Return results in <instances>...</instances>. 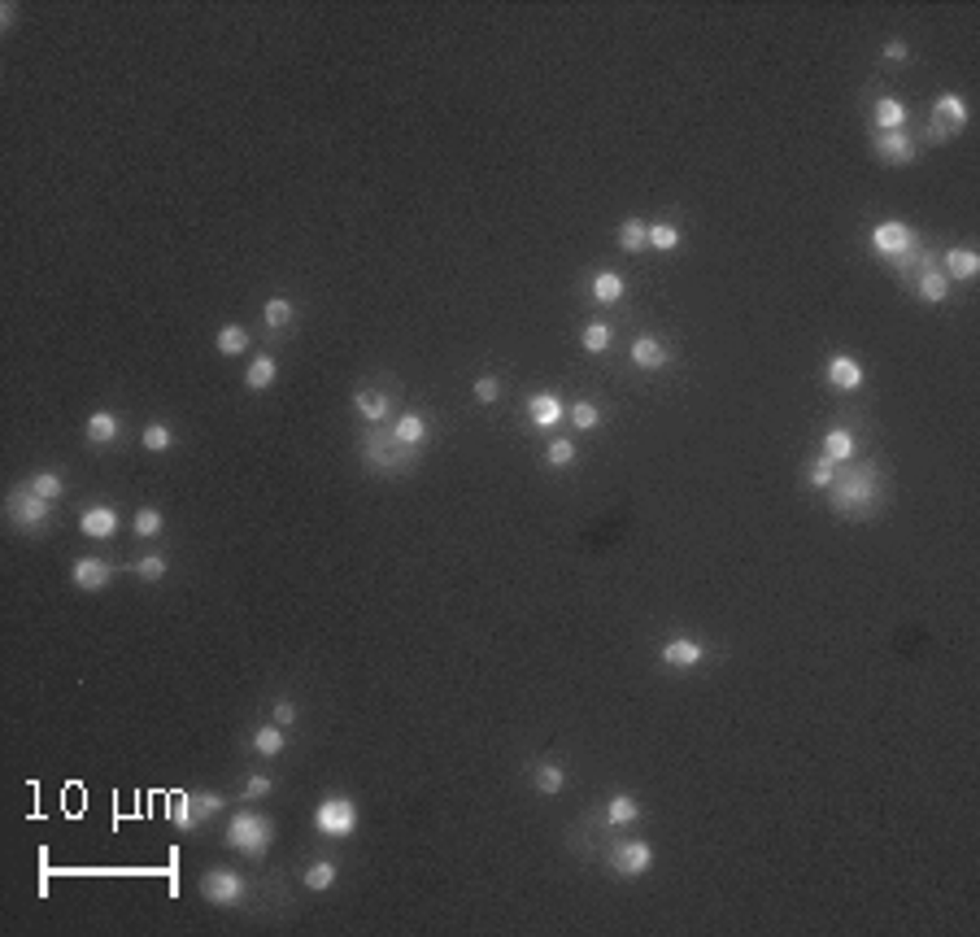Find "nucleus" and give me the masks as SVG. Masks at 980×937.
<instances>
[{
  "label": "nucleus",
  "instance_id": "nucleus-1",
  "mask_svg": "<svg viewBox=\"0 0 980 937\" xmlns=\"http://www.w3.org/2000/svg\"><path fill=\"white\" fill-rule=\"evenodd\" d=\"M833 511L845 519H872L884 501V480L876 467H836V480L828 484Z\"/></svg>",
  "mask_w": 980,
  "mask_h": 937
},
{
  "label": "nucleus",
  "instance_id": "nucleus-42",
  "mask_svg": "<svg viewBox=\"0 0 980 937\" xmlns=\"http://www.w3.org/2000/svg\"><path fill=\"white\" fill-rule=\"evenodd\" d=\"M166 571H171V563H166L162 554H145V558L135 563V576H140V580H148V585H157Z\"/></svg>",
  "mask_w": 980,
  "mask_h": 937
},
{
  "label": "nucleus",
  "instance_id": "nucleus-46",
  "mask_svg": "<svg viewBox=\"0 0 980 937\" xmlns=\"http://www.w3.org/2000/svg\"><path fill=\"white\" fill-rule=\"evenodd\" d=\"M884 57H889V61H907L910 44H907V40H889V44H884Z\"/></svg>",
  "mask_w": 980,
  "mask_h": 937
},
{
  "label": "nucleus",
  "instance_id": "nucleus-34",
  "mask_svg": "<svg viewBox=\"0 0 980 937\" xmlns=\"http://www.w3.org/2000/svg\"><path fill=\"white\" fill-rule=\"evenodd\" d=\"M649 248H658V253H676V248H680V227H676L671 219L649 222Z\"/></svg>",
  "mask_w": 980,
  "mask_h": 937
},
{
  "label": "nucleus",
  "instance_id": "nucleus-45",
  "mask_svg": "<svg viewBox=\"0 0 980 937\" xmlns=\"http://www.w3.org/2000/svg\"><path fill=\"white\" fill-rule=\"evenodd\" d=\"M270 719H275L279 728H293V724H296V702H288V698H279V702L270 707Z\"/></svg>",
  "mask_w": 980,
  "mask_h": 937
},
{
  "label": "nucleus",
  "instance_id": "nucleus-38",
  "mask_svg": "<svg viewBox=\"0 0 980 937\" xmlns=\"http://www.w3.org/2000/svg\"><path fill=\"white\" fill-rule=\"evenodd\" d=\"M545 463H549V467H558V471H566L571 463H575V441H566V436H554V441L545 445Z\"/></svg>",
  "mask_w": 980,
  "mask_h": 937
},
{
  "label": "nucleus",
  "instance_id": "nucleus-44",
  "mask_svg": "<svg viewBox=\"0 0 980 937\" xmlns=\"http://www.w3.org/2000/svg\"><path fill=\"white\" fill-rule=\"evenodd\" d=\"M471 393H475V401H480V406H492V401H497V397H501V384H497V379H492V375H480V379H475V389H471Z\"/></svg>",
  "mask_w": 980,
  "mask_h": 937
},
{
  "label": "nucleus",
  "instance_id": "nucleus-41",
  "mask_svg": "<svg viewBox=\"0 0 980 937\" xmlns=\"http://www.w3.org/2000/svg\"><path fill=\"white\" fill-rule=\"evenodd\" d=\"M833 480H836V463H833V458H824V454H819V458H810V463H807V484H815V489H828Z\"/></svg>",
  "mask_w": 980,
  "mask_h": 937
},
{
  "label": "nucleus",
  "instance_id": "nucleus-28",
  "mask_svg": "<svg viewBox=\"0 0 980 937\" xmlns=\"http://www.w3.org/2000/svg\"><path fill=\"white\" fill-rule=\"evenodd\" d=\"M248 341H253V332H248L245 323H227V327H219V353L222 358H240V353H248Z\"/></svg>",
  "mask_w": 980,
  "mask_h": 937
},
{
  "label": "nucleus",
  "instance_id": "nucleus-36",
  "mask_svg": "<svg viewBox=\"0 0 980 937\" xmlns=\"http://www.w3.org/2000/svg\"><path fill=\"white\" fill-rule=\"evenodd\" d=\"M26 484H31L35 493L44 497V501H61V497H66V480H61L57 471H35V475H31Z\"/></svg>",
  "mask_w": 980,
  "mask_h": 937
},
{
  "label": "nucleus",
  "instance_id": "nucleus-7",
  "mask_svg": "<svg viewBox=\"0 0 980 937\" xmlns=\"http://www.w3.org/2000/svg\"><path fill=\"white\" fill-rule=\"evenodd\" d=\"M196 889H201V898H205L210 907H240L248 898V881L236 867H214V872H205Z\"/></svg>",
  "mask_w": 980,
  "mask_h": 937
},
{
  "label": "nucleus",
  "instance_id": "nucleus-23",
  "mask_svg": "<svg viewBox=\"0 0 980 937\" xmlns=\"http://www.w3.org/2000/svg\"><path fill=\"white\" fill-rule=\"evenodd\" d=\"M427 436H432V427H427V419H423V415H397V423H392V441H401V445H415V449H423V445H427Z\"/></svg>",
  "mask_w": 980,
  "mask_h": 937
},
{
  "label": "nucleus",
  "instance_id": "nucleus-5",
  "mask_svg": "<svg viewBox=\"0 0 980 937\" xmlns=\"http://www.w3.org/2000/svg\"><path fill=\"white\" fill-rule=\"evenodd\" d=\"M49 511H52V501H44L31 484H18V489H9V497H5V515H9V523H14L18 532H44Z\"/></svg>",
  "mask_w": 980,
  "mask_h": 937
},
{
  "label": "nucleus",
  "instance_id": "nucleus-12",
  "mask_svg": "<svg viewBox=\"0 0 980 937\" xmlns=\"http://www.w3.org/2000/svg\"><path fill=\"white\" fill-rule=\"evenodd\" d=\"M70 580H74V589L100 593V589H109V580H114V563H109V558H97V554H88V558H74Z\"/></svg>",
  "mask_w": 980,
  "mask_h": 937
},
{
  "label": "nucleus",
  "instance_id": "nucleus-37",
  "mask_svg": "<svg viewBox=\"0 0 980 937\" xmlns=\"http://www.w3.org/2000/svg\"><path fill=\"white\" fill-rule=\"evenodd\" d=\"M140 445H145L148 454H166L174 445V432H171V423H148L145 432H140Z\"/></svg>",
  "mask_w": 980,
  "mask_h": 937
},
{
  "label": "nucleus",
  "instance_id": "nucleus-22",
  "mask_svg": "<svg viewBox=\"0 0 980 937\" xmlns=\"http://www.w3.org/2000/svg\"><path fill=\"white\" fill-rule=\"evenodd\" d=\"M854 432H850V427H828V432H824V449H819V454H824V458H833L836 467H845V463H854Z\"/></svg>",
  "mask_w": 980,
  "mask_h": 937
},
{
  "label": "nucleus",
  "instance_id": "nucleus-30",
  "mask_svg": "<svg viewBox=\"0 0 980 937\" xmlns=\"http://www.w3.org/2000/svg\"><path fill=\"white\" fill-rule=\"evenodd\" d=\"M532 785H537V793H545V798H558V793L566 790V767L563 764H540L537 772H532Z\"/></svg>",
  "mask_w": 980,
  "mask_h": 937
},
{
  "label": "nucleus",
  "instance_id": "nucleus-6",
  "mask_svg": "<svg viewBox=\"0 0 980 937\" xmlns=\"http://www.w3.org/2000/svg\"><path fill=\"white\" fill-rule=\"evenodd\" d=\"M314 829H319L322 838H353L358 833V802L353 798H344V793H331V798H322L319 811H314Z\"/></svg>",
  "mask_w": 980,
  "mask_h": 937
},
{
  "label": "nucleus",
  "instance_id": "nucleus-9",
  "mask_svg": "<svg viewBox=\"0 0 980 937\" xmlns=\"http://www.w3.org/2000/svg\"><path fill=\"white\" fill-rule=\"evenodd\" d=\"M967 126V100L958 97V92H946V97H937L932 105V140H950Z\"/></svg>",
  "mask_w": 980,
  "mask_h": 937
},
{
  "label": "nucleus",
  "instance_id": "nucleus-26",
  "mask_svg": "<svg viewBox=\"0 0 980 937\" xmlns=\"http://www.w3.org/2000/svg\"><path fill=\"white\" fill-rule=\"evenodd\" d=\"M275 375H279V362H275L270 353H257L245 370V389L248 393H266L270 384H275Z\"/></svg>",
  "mask_w": 980,
  "mask_h": 937
},
{
  "label": "nucleus",
  "instance_id": "nucleus-32",
  "mask_svg": "<svg viewBox=\"0 0 980 937\" xmlns=\"http://www.w3.org/2000/svg\"><path fill=\"white\" fill-rule=\"evenodd\" d=\"M566 419H571V427H575V432H593V427H602V406H597V401H588V397H580V401H571V406H566Z\"/></svg>",
  "mask_w": 980,
  "mask_h": 937
},
{
  "label": "nucleus",
  "instance_id": "nucleus-40",
  "mask_svg": "<svg viewBox=\"0 0 980 937\" xmlns=\"http://www.w3.org/2000/svg\"><path fill=\"white\" fill-rule=\"evenodd\" d=\"M336 885V864H327V859H319V864H310L305 867V889H314V894H322V889H331Z\"/></svg>",
  "mask_w": 980,
  "mask_h": 937
},
{
  "label": "nucleus",
  "instance_id": "nucleus-16",
  "mask_svg": "<svg viewBox=\"0 0 980 937\" xmlns=\"http://www.w3.org/2000/svg\"><path fill=\"white\" fill-rule=\"evenodd\" d=\"M671 362V349L662 345L658 336H637L632 341V367L637 370H662Z\"/></svg>",
  "mask_w": 980,
  "mask_h": 937
},
{
  "label": "nucleus",
  "instance_id": "nucleus-18",
  "mask_svg": "<svg viewBox=\"0 0 980 937\" xmlns=\"http://www.w3.org/2000/svg\"><path fill=\"white\" fill-rule=\"evenodd\" d=\"M566 406L558 393H532L527 397V419L537 423V427H554V423H563Z\"/></svg>",
  "mask_w": 980,
  "mask_h": 937
},
{
  "label": "nucleus",
  "instance_id": "nucleus-43",
  "mask_svg": "<svg viewBox=\"0 0 980 937\" xmlns=\"http://www.w3.org/2000/svg\"><path fill=\"white\" fill-rule=\"evenodd\" d=\"M270 790H275V781H270L266 772H248L245 781H240V793H245L248 802H253V798H266Z\"/></svg>",
  "mask_w": 980,
  "mask_h": 937
},
{
  "label": "nucleus",
  "instance_id": "nucleus-29",
  "mask_svg": "<svg viewBox=\"0 0 980 937\" xmlns=\"http://www.w3.org/2000/svg\"><path fill=\"white\" fill-rule=\"evenodd\" d=\"M118 432H123V423L114 410H97L92 419H88V441L92 445H114L118 441Z\"/></svg>",
  "mask_w": 980,
  "mask_h": 937
},
{
  "label": "nucleus",
  "instance_id": "nucleus-20",
  "mask_svg": "<svg viewBox=\"0 0 980 937\" xmlns=\"http://www.w3.org/2000/svg\"><path fill=\"white\" fill-rule=\"evenodd\" d=\"M915 296L919 301H929V305H941V301H950V279L941 267H924L919 279H915Z\"/></svg>",
  "mask_w": 980,
  "mask_h": 937
},
{
  "label": "nucleus",
  "instance_id": "nucleus-10",
  "mask_svg": "<svg viewBox=\"0 0 980 937\" xmlns=\"http://www.w3.org/2000/svg\"><path fill=\"white\" fill-rule=\"evenodd\" d=\"M606 859H611V867L619 876H645L649 864H654V846L649 841H614Z\"/></svg>",
  "mask_w": 980,
  "mask_h": 937
},
{
  "label": "nucleus",
  "instance_id": "nucleus-21",
  "mask_svg": "<svg viewBox=\"0 0 980 937\" xmlns=\"http://www.w3.org/2000/svg\"><path fill=\"white\" fill-rule=\"evenodd\" d=\"M588 293H593L597 305H619L623 293H628V279H623L619 271H597L593 275V284H588Z\"/></svg>",
  "mask_w": 980,
  "mask_h": 937
},
{
  "label": "nucleus",
  "instance_id": "nucleus-2",
  "mask_svg": "<svg viewBox=\"0 0 980 937\" xmlns=\"http://www.w3.org/2000/svg\"><path fill=\"white\" fill-rule=\"evenodd\" d=\"M222 841L231 850L248 855V859H262L270 850V841H275V820L262 811H236L227 820V829H222Z\"/></svg>",
  "mask_w": 980,
  "mask_h": 937
},
{
  "label": "nucleus",
  "instance_id": "nucleus-14",
  "mask_svg": "<svg viewBox=\"0 0 980 937\" xmlns=\"http://www.w3.org/2000/svg\"><path fill=\"white\" fill-rule=\"evenodd\" d=\"M79 532H83V537H92V541H109V537L118 532V511H114V506H105V501L88 506V511L79 515Z\"/></svg>",
  "mask_w": 980,
  "mask_h": 937
},
{
  "label": "nucleus",
  "instance_id": "nucleus-33",
  "mask_svg": "<svg viewBox=\"0 0 980 937\" xmlns=\"http://www.w3.org/2000/svg\"><path fill=\"white\" fill-rule=\"evenodd\" d=\"M262 319H266L270 332H288L293 327V301L288 296H270L266 305H262Z\"/></svg>",
  "mask_w": 980,
  "mask_h": 937
},
{
  "label": "nucleus",
  "instance_id": "nucleus-3",
  "mask_svg": "<svg viewBox=\"0 0 980 937\" xmlns=\"http://www.w3.org/2000/svg\"><path fill=\"white\" fill-rule=\"evenodd\" d=\"M362 458H367L370 471H388V475H406V471H415L418 463V449L415 445H401L392 441V432H367L362 436Z\"/></svg>",
  "mask_w": 980,
  "mask_h": 937
},
{
  "label": "nucleus",
  "instance_id": "nucleus-4",
  "mask_svg": "<svg viewBox=\"0 0 980 937\" xmlns=\"http://www.w3.org/2000/svg\"><path fill=\"white\" fill-rule=\"evenodd\" d=\"M222 807H227V802H222V793H214V790H183L171 798V820L183 833H192L205 820H214Z\"/></svg>",
  "mask_w": 980,
  "mask_h": 937
},
{
  "label": "nucleus",
  "instance_id": "nucleus-27",
  "mask_svg": "<svg viewBox=\"0 0 980 937\" xmlns=\"http://www.w3.org/2000/svg\"><path fill=\"white\" fill-rule=\"evenodd\" d=\"M640 820V802L632 793H614L611 802H606V824L611 829H628V824H637Z\"/></svg>",
  "mask_w": 980,
  "mask_h": 937
},
{
  "label": "nucleus",
  "instance_id": "nucleus-35",
  "mask_svg": "<svg viewBox=\"0 0 980 937\" xmlns=\"http://www.w3.org/2000/svg\"><path fill=\"white\" fill-rule=\"evenodd\" d=\"M611 341H614L611 323H602V319L584 323V332H580V345H584L588 353H606V349H611Z\"/></svg>",
  "mask_w": 980,
  "mask_h": 937
},
{
  "label": "nucleus",
  "instance_id": "nucleus-47",
  "mask_svg": "<svg viewBox=\"0 0 980 937\" xmlns=\"http://www.w3.org/2000/svg\"><path fill=\"white\" fill-rule=\"evenodd\" d=\"M18 23V5H0V31H14Z\"/></svg>",
  "mask_w": 980,
  "mask_h": 937
},
{
  "label": "nucleus",
  "instance_id": "nucleus-13",
  "mask_svg": "<svg viewBox=\"0 0 980 937\" xmlns=\"http://www.w3.org/2000/svg\"><path fill=\"white\" fill-rule=\"evenodd\" d=\"M706 654H711V650L697 642V637H671V642H662V650H658V659L667 667H702Z\"/></svg>",
  "mask_w": 980,
  "mask_h": 937
},
{
  "label": "nucleus",
  "instance_id": "nucleus-11",
  "mask_svg": "<svg viewBox=\"0 0 980 937\" xmlns=\"http://www.w3.org/2000/svg\"><path fill=\"white\" fill-rule=\"evenodd\" d=\"M872 153L881 157L884 166H910L915 162V140L907 131H876L872 136Z\"/></svg>",
  "mask_w": 980,
  "mask_h": 937
},
{
  "label": "nucleus",
  "instance_id": "nucleus-25",
  "mask_svg": "<svg viewBox=\"0 0 980 937\" xmlns=\"http://www.w3.org/2000/svg\"><path fill=\"white\" fill-rule=\"evenodd\" d=\"M872 123H876V131H902V123H907V105L898 97H881L876 105H872Z\"/></svg>",
  "mask_w": 980,
  "mask_h": 937
},
{
  "label": "nucleus",
  "instance_id": "nucleus-19",
  "mask_svg": "<svg viewBox=\"0 0 980 937\" xmlns=\"http://www.w3.org/2000/svg\"><path fill=\"white\" fill-rule=\"evenodd\" d=\"M353 410L367 423H384L392 415V397L384 393V389H358V393H353Z\"/></svg>",
  "mask_w": 980,
  "mask_h": 937
},
{
  "label": "nucleus",
  "instance_id": "nucleus-39",
  "mask_svg": "<svg viewBox=\"0 0 980 937\" xmlns=\"http://www.w3.org/2000/svg\"><path fill=\"white\" fill-rule=\"evenodd\" d=\"M162 528H166V519H162V511H157V506H140V511H135V532H140L145 541L162 537Z\"/></svg>",
  "mask_w": 980,
  "mask_h": 937
},
{
  "label": "nucleus",
  "instance_id": "nucleus-17",
  "mask_svg": "<svg viewBox=\"0 0 980 937\" xmlns=\"http://www.w3.org/2000/svg\"><path fill=\"white\" fill-rule=\"evenodd\" d=\"M941 262H946V267H941V271H946V279H963V284H967V279H976V275H980V253H976V248H967V245L946 248V258H941Z\"/></svg>",
  "mask_w": 980,
  "mask_h": 937
},
{
  "label": "nucleus",
  "instance_id": "nucleus-31",
  "mask_svg": "<svg viewBox=\"0 0 980 937\" xmlns=\"http://www.w3.org/2000/svg\"><path fill=\"white\" fill-rule=\"evenodd\" d=\"M619 248H623V253H640V248H649V222L645 219H623L619 222Z\"/></svg>",
  "mask_w": 980,
  "mask_h": 937
},
{
  "label": "nucleus",
  "instance_id": "nucleus-15",
  "mask_svg": "<svg viewBox=\"0 0 980 937\" xmlns=\"http://www.w3.org/2000/svg\"><path fill=\"white\" fill-rule=\"evenodd\" d=\"M824 375H828V384H833L836 393H858V389H863V367H858V358H850V353H833L828 367H824Z\"/></svg>",
  "mask_w": 980,
  "mask_h": 937
},
{
  "label": "nucleus",
  "instance_id": "nucleus-24",
  "mask_svg": "<svg viewBox=\"0 0 980 937\" xmlns=\"http://www.w3.org/2000/svg\"><path fill=\"white\" fill-rule=\"evenodd\" d=\"M288 750V728H279L275 719L262 724L257 733H253V754H262V759H275V754H284Z\"/></svg>",
  "mask_w": 980,
  "mask_h": 937
},
{
  "label": "nucleus",
  "instance_id": "nucleus-8",
  "mask_svg": "<svg viewBox=\"0 0 980 937\" xmlns=\"http://www.w3.org/2000/svg\"><path fill=\"white\" fill-rule=\"evenodd\" d=\"M872 248L889 258V262H907L910 253L919 248V236H915V227L902 219H889V222H876L872 227Z\"/></svg>",
  "mask_w": 980,
  "mask_h": 937
}]
</instances>
